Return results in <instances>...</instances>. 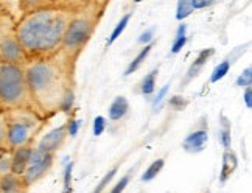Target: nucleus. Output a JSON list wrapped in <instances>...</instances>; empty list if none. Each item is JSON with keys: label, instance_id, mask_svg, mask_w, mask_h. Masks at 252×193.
<instances>
[{"label": "nucleus", "instance_id": "37", "mask_svg": "<svg viewBox=\"0 0 252 193\" xmlns=\"http://www.w3.org/2000/svg\"><path fill=\"white\" fill-rule=\"evenodd\" d=\"M186 32H187V25L186 24H181L179 28H178L176 37H186Z\"/></svg>", "mask_w": 252, "mask_h": 193}, {"label": "nucleus", "instance_id": "13", "mask_svg": "<svg viewBox=\"0 0 252 193\" xmlns=\"http://www.w3.org/2000/svg\"><path fill=\"white\" fill-rule=\"evenodd\" d=\"M128 111H129L128 100H126L125 96H117V98H115L109 106V119L117 122V120L123 119Z\"/></svg>", "mask_w": 252, "mask_h": 193}, {"label": "nucleus", "instance_id": "31", "mask_svg": "<svg viewBox=\"0 0 252 193\" xmlns=\"http://www.w3.org/2000/svg\"><path fill=\"white\" fill-rule=\"evenodd\" d=\"M186 44H187V36L186 37H176V39H174V42H173V47H171V53L173 55L179 53Z\"/></svg>", "mask_w": 252, "mask_h": 193}, {"label": "nucleus", "instance_id": "36", "mask_svg": "<svg viewBox=\"0 0 252 193\" xmlns=\"http://www.w3.org/2000/svg\"><path fill=\"white\" fill-rule=\"evenodd\" d=\"M213 2H198V0H193L191 2V6L193 9H199V8H207V6H212Z\"/></svg>", "mask_w": 252, "mask_h": 193}, {"label": "nucleus", "instance_id": "22", "mask_svg": "<svg viewBox=\"0 0 252 193\" xmlns=\"http://www.w3.org/2000/svg\"><path fill=\"white\" fill-rule=\"evenodd\" d=\"M195 9L191 6V2L189 0H182V2L178 3V8H176V19L178 21H184L186 17H189Z\"/></svg>", "mask_w": 252, "mask_h": 193}, {"label": "nucleus", "instance_id": "20", "mask_svg": "<svg viewBox=\"0 0 252 193\" xmlns=\"http://www.w3.org/2000/svg\"><path fill=\"white\" fill-rule=\"evenodd\" d=\"M221 120H222V129L220 131V140H221V145L224 147L226 150L230 148V123L229 120L224 117V115H221Z\"/></svg>", "mask_w": 252, "mask_h": 193}, {"label": "nucleus", "instance_id": "15", "mask_svg": "<svg viewBox=\"0 0 252 193\" xmlns=\"http://www.w3.org/2000/svg\"><path fill=\"white\" fill-rule=\"evenodd\" d=\"M151 48H153V44H148V45H145L142 50H140V53L134 58V60L129 63V65H128V69L125 70V76H128V75H131V73H134L135 70L139 69V67L142 65V63L145 61V58H147L148 55H150V52H151Z\"/></svg>", "mask_w": 252, "mask_h": 193}, {"label": "nucleus", "instance_id": "30", "mask_svg": "<svg viewBox=\"0 0 252 193\" xmlns=\"http://www.w3.org/2000/svg\"><path fill=\"white\" fill-rule=\"evenodd\" d=\"M170 106H171V108L173 109H176V111H181L182 108H186V106H187V101L186 100H184L182 98V96H173V98H170Z\"/></svg>", "mask_w": 252, "mask_h": 193}, {"label": "nucleus", "instance_id": "28", "mask_svg": "<svg viewBox=\"0 0 252 193\" xmlns=\"http://www.w3.org/2000/svg\"><path fill=\"white\" fill-rule=\"evenodd\" d=\"M72 168H73V162L67 163V167L64 170V192H69L70 189V181H72Z\"/></svg>", "mask_w": 252, "mask_h": 193}, {"label": "nucleus", "instance_id": "5", "mask_svg": "<svg viewBox=\"0 0 252 193\" xmlns=\"http://www.w3.org/2000/svg\"><path fill=\"white\" fill-rule=\"evenodd\" d=\"M9 19L6 16H0V63L22 65L27 61V55L19 44L14 27L8 30Z\"/></svg>", "mask_w": 252, "mask_h": 193}, {"label": "nucleus", "instance_id": "17", "mask_svg": "<svg viewBox=\"0 0 252 193\" xmlns=\"http://www.w3.org/2000/svg\"><path fill=\"white\" fill-rule=\"evenodd\" d=\"M163 159H158V161H154L151 165L145 170V173L142 175V181L143 182H150V181H153L154 178H156L159 173H160V170L163 168Z\"/></svg>", "mask_w": 252, "mask_h": 193}, {"label": "nucleus", "instance_id": "35", "mask_svg": "<svg viewBox=\"0 0 252 193\" xmlns=\"http://www.w3.org/2000/svg\"><path fill=\"white\" fill-rule=\"evenodd\" d=\"M245 104H246V108L251 109L252 108V89L251 88H246L245 89Z\"/></svg>", "mask_w": 252, "mask_h": 193}, {"label": "nucleus", "instance_id": "14", "mask_svg": "<svg viewBox=\"0 0 252 193\" xmlns=\"http://www.w3.org/2000/svg\"><path fill=\"white\" fill-rule=\"evenodd\" d=\"M213 53H215V50H213V48H206V50L199 52V55H198V58L195 60V63L190 65V69L187 72V80H191L193 76H196L201 72V69L206 65V63L209 61V58L213 56Z\"/></svg>", "mask_w": 252, "mask_h": 193}, {"label": "nucleus", "instance_id": "16", "mask_svg": "<svg viewBox=\"0 0 252 193\" xmlns=\"http://www.w3.org/2000/svg\"><path fill=\"white\" fill-rule=\"evenodd\" d=\"M159 70H153L150 72L145 78L142 80V84H140V92L143 95H151L154 91H156V76H158Z\"/></svg>", "mask_w": 252, "mask_h": 193}, {"label": "nucleus", "instance_id": "10", "mask_svg": "<svg viewBox=\"0 0 252 193\" xmlns=\"http://www.w3.org/2000/svg\"><path fill=\"white\" fill-rule=\"evenodd\" d=\"M209 140V134L206 129H198L195 132H190L189 136L184 139L182 147L189 153H199L204 150L206 143Z\"/></svg>", "mask_w": 252, "mask_h": 193}, {"label": "nucleus", "instance_id": "24", "mask_svg": "<svg viewBox=\"0 0 252 193\" xmlns=\"http://www.w3.org/2000/svg\"><path fill=\"white\" fill-rule=\"evenodd\" d=\"M117 170H119V168L115 167V168H112L111 171H108V175H104V176H103V179L98 182V186L95 187V190H94L92 193H103V190L106 189V186H108L109 182L114 179V176H115V173H117Z\"/></svg>", "mask_w": 252, "mask_h": 193}, {"label": "nucleus", "instance_id": "3", "mask_svg": "<svg viewBox=\"0 0 252 193\" xmlns=\"http://www.w3.org/2000/svg\"><path fill=\"white\" fill-rule=\"evenodd\" d=\"M27 88L30 96L42 108H48L53 103V94L58 92V73L56 67L48 61H36L24 70Z\"/></svg>", "mask_w": 252, "mask_h": 193}, {"label": "nucleus", "instance_id": "9", "mask_svg": "<svg viewBox=\"0 0 252 193\" xmlns=\"http://www.w3.org/2000/svg\"><path fill=\"white\" fill-rule=\"evenodd\" d=\"M64 137H65V127L63 125V127L55 128L53 131L45 134V136L42 137V140L39 142V147L37 148L45 151V153L53 154V151L64 142Z\"/></svg>", "mask_w": 252, "mask_h": 193}, {"label": "nucleus", "instance_id": "26", "mask_svg": "<svg viewBox=\"0 0 252 193\" xmlns=\"http://www.w3.org/2000/svg\"><path fill=\"white\" fill-rule=\"evenodd\" d=\"M73 106V92L72 91H65L64 96L61 98V109L64 112H69Z\"/></svg>", "mask_w": 252, "mask_h": 193}, {"label": "nucleus", "instance_id": "2", "mask_svg": "<svg viewBox=\"0 0 252 193\" xmlns=\"http://www.w3.org/2000/svg\"><path fill=\"white\" fill-rule=\"evenodd\" d=\"M30 103L22 65L0 63V111L28 109Z\"/></svg>", "mask_w": 252, "mask_h": 193}, {"label": "nucleus", "instance_id": "18", "mask_svg": "<svg viewBox=\"0 0 252 193\" xmlns=\"http://www.w3.org/2000/svg\"><path fill=\"white\" fill-rule=\"evenodd\" d=\"M230 60H224L222 63H220L215 69H213L212 75H210V81L212 83H218L220 80H222L224 76L229 73V69H230Z\"/></svg>", "mask_w": 252, "mask_h": 193}, {"label": "nucleus", "instance_id": "33", "mask_svg": "<svg viewBox=\"0 0 252 193\" xmlns=\"http://www.w3.org/2000/svg\"><path fill=\"white\" fill-rule=\"evenodd\" d=\"M168 89H170V84H167V86H163V88L158 92V95H156V98H154L153 100V106H154V108H156V106L163 100V96H165L167 95V92H168Z\"/></svg>", "mask_w": 252, "mask_h": 193}, {"label": "nucleus", "instance_id": "38", "mask_svg": "<svg viewBox=\"0 0 252 193\" xmlns=\"http://www.w3.org/2000/svg\"><path fill=\"white\" fill-rule=\"evenodd\" d=\"M2 14H3V3L0 2V16H2Z\"/></svg>", "mask_w": 252, "mask_h": 193}, {"label": "nucleus", "instance_id": "8", "mask_svg": "<svg viewBox=\"0 0 252 193\" xmlns=\"http://www.w3.org/2000/svg\"><path fill=\"white\" fill-rule=\"evenodd\" d=\"M52 162H53V154H50V156H48L47 159H44L42 162H39V163H34V165H28L27 170H25V173H24V176H22L25 186L28 187V186L34 184L37 179H41L45 175V173L50 170Z\"/></svg>", "mask_w": 252, "mask_h": 193}, {"label": "nucleus", "instance_id": "34", "mask_svg": "<svg viewBox=\"0 0 252 193\" xmlns=\"http://www.w3.org/2000/svg\"><path fill=\"white\" fill-rule=\"evenodd\" d=\"M153 34H154V30H153V28H150V30H147V32H145V33L139 37V42L148 45V42L153 39Z\"/></svg>", "mask_w": 252, "mask_h": 193}, {"label": "nucleus", "instance_id": "23", "mask_svg": "<svg viewBox=\"0 0 252 193\" xmlns=\"http://www.w3.org/2000/svg\"><path fill=\"white\" fill-rule=\"evenodd\" d=\"M11 173V154L8 151L0 153V178Z\"/></svg>", "mask_w": 252, "mask_h": 193}, {"label": "nucleus", "instance_id": "21", "mask_svg": "<svg viewBox=\"0 0 252 193\" xmlns=\"http://www.w3.org/2000/svg\"><path fill=\"white\" fill-rule=\"evenodd\" d=\"M129 19H131V13L129 14H125L122 19H120V22L115 25V28H114V32H112V34H111V37H109V41H108V44L111 45L112 42H115L120 37V34L125 32V28H126V25H128V22H129Z\"/></svg>", "mask_w": 252, "mask_h": 193}, {"label": "nucleus", "instance_id": "29", "mask_svg": "<svg viewBox=\"0 0 252 193\" xmlns=\"http://www.w3.org/2000/svg\"><path fill=\"white\" fill-rule=\"evenodd\" d=\"M129 176L131 175H126V176H123L119 182H117V184H115L114 187H112V190L109 192V193H122L125 189H126V186H128L129 184Z\"/></svg>", "mask_w": 252, "mask_h": 193}, {"label": "nucleus", "instance_id": "32", "mask_svg": "<svg viewBox=\"0 0 252 193\" xmlns=\"http://www.w3.org/2000/svg\"><path fill=\"white\" fill-rule=\"evenodd\" d=\"M81 120H72L70 123H69V127H67V131H69V136H72V137H75L76 134H78V129H80V127H81Z\"/></svg>", "mask_w": 252, "mask_h": 193}, {"label": "nucleus", "instance_id": "11", "mask_svg": "<svg viewBox=\"0 0 252 193\" xmlns=\"http://www.w3.org/2000/svg\"><path fill=\"white\" fill-rule=\"evenodd\" d=\"M25 182L21 176L16 175H6L0 178V193H25Z\"/></svg>", "mask_w": 252, "mask_h": 193}, {"label": "nucleus", "instance_id": "27", "mask_svg": "<svg viewBox=\"0 0 252 193\" xmlns=\"http://www.w3.org/2000/svg\"><path fill=\"white\" fill-rule=\"evenodd\" d=\"M92 129H94V136H101V134L104 132V129H106V119L101 117V115L95 117Z\"/></svg>", "mask_w": 252, "mask_h": 193}, {"label": "nucleus", "instance_id": "6", "mask_svg": "<svg viewBox=\"0 0 252 193\" xmlns=\"http://www.w3.org/2000/svg\"><path fill=\"white\" fill-rule=\"evenodd\" d=\"M91 33H92L91 21H87V19H83V17L73 19V21L69 22V25H67V30L63 37L64 48L72 50V48L81 47L87 39H89Z\"/></svg>", "mask_w": 252, "mask_h": 193}, {"label": "nucleus", "instance_id": "19", "mask_svg": "<svg viewBox=\"0 0 252 193\" xmlns=\"http://www.w3.org/2000/svg\"><path fill=\"white\" fill-rule=\"evenodd\" d=\"M6 136H8V123H6V115H5V111H0V153H3V151H9V150H8Z\"/></svg>", "mask_w": 252, "mask_h": 193}, {"label": "nucleus", "instance_id": "25", "mask_svg": "<svg viewBox=\"0 0 252 193\" xmlns=\"http://www.w3.org/2000/svg\"><path fill=\"white\" fill-rule=\"evenodd\" d=\"M251 84H252V69L248 67L237 78V86H240V88H251Z\"/></svg>", "mask_w": 252, "mask_h": 193}, {"label": "nucleus", "instance_id": "4", "mask_svg": "<svg viewBox=\"0 0 252 193\" xmlns=\"http://www.w3.org/2000/svg\"><path fill=\"white\" fill-rule=\"evenodd\" d=\"M8 123V150L13 151L16 148L25 147L32 140V136L39 128V119L33 111L28 109H13L5 111Z\"/></svg>", "mask_w": 252, "mask_h": 193}, {"label": "nucleus", "instance_id": "7", "mask_svg": "<svg viewBox=\"0 0 252 193\" xmlns=\"http://www.w3.org/2000/svg\"><path fill=\"white\" fill-rule=\"evenodd\" d=\"M32 147H21L16 148L11 153V175L16 176H24V173L28 167V162H30V156H32Z\"/></svg>", "mask_w": 252, "mask_h": 193}, {"label": "nucleus", "instance_id": "12", "mask_svg": "<svg viewBox=\"0 0 252 193\" xmlns=\"http://www.w3.org/2000/svg\"><path fill=\"white\" fill-rule=\"evenodd\" d=\"M238 167V161H237V154L234 151L226 150L224 156H222V163H221V173H220V182H226L229 176L237 170Z\"/></svg>", "mask_w": 252, "mask_h": 193}, {"label": "nucleus", "instance_id": "1", "mask_svg": "<svg viewBox=\"0 0 252 193\" xmlns=\"http://www.w3.org/2000/svg\"><path fill=\"white\" fill-rule=\"evenodd\" d=\"M69 17L55 8H37L27 13L14 33L27 56L50 55L63 42Z\"/></svg>", "mask_w": 252, "mask_h": 193}]
</instances>
